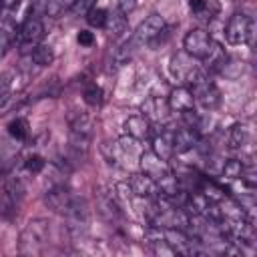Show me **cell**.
Wrapping results in <instances>:
<instances>
[{
	"mask_svg": "<svg viewBox=\"0 0 257 257\" xmlns=\"http://www.w3.org/2000/svg\"><path fill=\"white\" fill-rule=\"evenodd\" d=\"M44 165H46V161L40 157V155H30L26 161H24V169L28 171V173H40L42 169H44Z\"/></svg>",
	"mask_w": 257,
	"mask_h": 257,
	"instance_id": "obj_26",
	"label": "cell"
},
{
	"mask_svg": "<svg viewBox=\"0 0 257 257\" xmlns=\"http://www.w3.org/2000/svg\"><path fill=\"white\" fill-rule=\"evenodd\" d=\"M76 199H78V197H74V195L68 191V187H64V185H52V187L44 193L46 205H48L52 211H56V213H60V215H64V217L72 211Z\"/></svg>",
	"mask_w": 257,
	"mask_h": 257,
	"instance_id": "obj_8",
	"label": "cell"
},
{
	"mask_svg": "<svg viewBox=\"0 0 257 257\" xmlns=\"http://www.w3.org/2000/svg\"><path fill=\"white\" fill-rule=\"evenodd\" d=\"M42 38H44V24H42L40 16L30 12V16H26V20L18 26L14 40L18 44L20 52H30L36 44H40Z\"/></svg>",
	"mask_w": 257,
	"mask_h": 257,
	"instance_id": "obj_4",
	"label": "cell"
},
{
	"mask_svg": "<svg viewBox=\"0 0 257 257\" xmlns=\"http://www.w3.org/2000/svg\"><path fill=\"white\" fill-rule=\"evenodd\" d=\"M8 135L12 139H16V141L28 139V122H26V118H14L8 124Z\"/></svg>",
	"mask_w": 257,
	"mask_h": 257,
	"instance_id": "obj_24",
	"label": "cell"
},
{
	"mask_svg": "<svg viewBox=\"0 0 257 257\" xmlns=\"http://www.w3.org/2000/svg\"><path fill=\"white\" fill-rule=\"evenodd\" d=\"M167 102H169L171 112H179V114L195 108V98H193V92H191L189 86H177V88H173L171 94H169V98H167Z\"/></svg>",
	"mask_w": 257,
	"mask_h": 257,
	"instance_id": "obj_17",
	"label": "cell"
},
{
	"mask_svg": "<svg viewBox=\"0 0 257 257\" xmlns=\"http://www.w3.org/2000/svg\"><path fill=\"white\" fill-rule=\"evenodd\" d=\"M249 143V126L245 122H235L229 128V147L231 149H243Z\"/></svg>",
	"mask_w": 257,
	"mask_h": 257,
	"instance_id": "obj_20",
	"label": "cell"
},
{
	"mask_svg": "<svg viewBox=\"0 0 257 257\" xmlns=\"http://www.w3.org/2000/svg\"><path fill=\"white\" fill-rule=\"evenodd\" d=\"M94 2H96V0H74V2H72V10H74V12H84V14H86V10L94 6Z\"/></svg>",
	"mask_w": 257,
	"mask_h": 257,
	"instance_id": "obj_31",
	"label": "cell"
},
{
	"mask_svg": "<svg viewBox=\"0 0 257 257\" xmlns=\"http://www.w3.org/2000/svg\"><path fill=\"white\" fill-rule=\"evenodd\" d=\"M143 114L153 122V124H165L169 120V114H171V108H169V102L161 96H151L143 102L141 106Z\"/></svg>",
	"mask_w": 257,
	"mask_h": 257,
	"instance_id": "obj_13",
	"label": "cell"
},
{
	"mask_svg": "<svg viewBox=\"0 0 257 257\" xmlns=\"http://www.w3.org/2000/svg\"><path fill=\"white\" fill-rule=\"evenodd\" d=\"M201 62H203L201 68H203L205 72H219V70H223L225 64H227V52H225V48H223L221 44L213 42L209 54H207Z\"/></svg>",
	"mask_w": 257,
	"mask_h": 257,
	"instance_id": "obj_18",
	"label": "cell"
},
{
	"mask_svg": "<svg viewBox=\"0 0 257 257\" xmlns=\"http://www.w3.org/2000/svg\"><path fill=\"white\" fill-rule=\"evenodd\" d=\"M193 60H195V58H191L185 50H183L181 54H175V56L171 58V72H173V76L189 84L199 72H203V68L197 66Z\"/></svg>",
	"mask_w": 257,
	"mask_h": 257,
	"instance_id": "obj_11",
	"label": "cell"
},
{
	"mask_svg": "<svg viewBox=\"0 0 257 257\" xmlns=\"http://www.w3.org/2000/svg\"><path fill=\"white\" fill-rule=\"evenodd\" d=\"M151 143H153V153L157 157H161L163 161H171L173 155H175V149H173V128H167V126H161L153 133L151 137Z\"/></svg>",
	"mask_w": 257,
	"mask_h": 257,
	"instance_id": "obj_14",
	"label": "cell"
},
{
	"mask_svg": "<svg viewBox=\"0 0 257 257\" xmlns=\"http://www.w3.org/2000/svg\"><path fill=\"white\" fill-rule=\"evenodd\" d=\"M139 165H141V171L145 175H149L151 179H155V181H161L163 177H167V175L173 173L169 161H163L153 151H143L141 157H139Z\"/></svg>",
	"mask_w": 257,
	"mask_h": 257,
	"instance_id": "obj_10",
	"label": "cell"
},
{
	"mask_svg": "<svg viewBox=\"0 0 257 257\" xmlns=\"http://www.w3.org/2000/svg\"><path fill=\"white\" fill-rule=\"evenodd\" d=\"M126 187H128L131 195H135V197H139V199H145V201L157 199V197L161 195L159 183H157L155 179H151L149 175H145L143 171L131 175L128 181H126Z\"/></svg>",
	"mask_w": 257,
	"mask_h": 257,
	"instance_id": "obj_9",
	"label": "cell"
},
{
	"mask_svg": "<svg viewBox=\"0 0 257 257\" xmlns=\"http://www.w3.org/2000/svg\"><path fill=\"white\" fill-rule=\"evenodd\" d=\"M48 235H50V223L46 219L28 221L20 233L18 251L22 255H40L48 243Z\"/></svg>",
	"mask_w": 257,
	"mask_h": 257,
	"instance_id": "obj_1",
	"label": "cell"
},
{
	"mask_svg": "<svg viewBox=\"0 0 257 257\" xmlns=\"http://www.w3.org/2000/svg\"><path fill=\"white\" fill-rule=\"evenodd\" d=\"M30 60L36 64V66H48L52 64L54 60V50L46 44H36L32 50H30Z\"/></svg>",
	"mask_w": 257,
	"mask_h": 257,
	"instance_id": "obj_21",
	"label": "cell"
},
{
	"mask_svg": "<svg viewBox=\"0 0 257 257\" xmlns=\"http://www.w3.org/2000/svg\"><path fill=\"white\" fill-rule=\"evenodd\" d=\"M16 24L12 22V18L10 16H6V18H2L0 20V58L4 56V52H6V48L14 42V38H16Z\"/></svg>",
	"mask_w": 257,
	"mask_h": 257,
	"instance_id": "obj_19",
	"label": "cell"
},
{
	"mask_svg": "<svg viewBox=\"0 0 257 257\" xmlns=\"http://www.w3.org/2000/svg\"><path fill=\"white\" fill-rule=\"evenodd\" d=\"M137 6V0H116V10L120 14H128L131 10H135Z\"/></svg>",
	"mask_w": 257,
	"mask_h": 257,
	"instance_id": "obj_30",
	"label": "cell"
},
{
	"mask_svg": "<svg viewBox=\"0 0 257 257\" xmlns=\"http://www.w3.org/2000/svg\"><path fill=\"white\" fill-rule=\"evenodd\" d=\"M86 22H88L90 26H94V28H104V26L108 24V14H106L104 8L92 6V8L86 10Z\"/></svg>",
	"mask_w": 257,
	"mask_h": 257,
	"instance_id": "obj_23",
	"label": "cell"
},
{
	"mask_svg": "<svg viewBox=\"0 0 257 257\" xmlns=\"http://www.w3.org/2000/svg\"><path fill=\"white\" fill-rule=\"evenodd\" d=\"M187 86L191 88L195 102H197L203 110H213V108L219 106V102H221V92H219V88L209 80V76H207L205 70H203L201 74H197Z\"/></svg>",
	"mask_w": 257,
	"mask_h": 257,
	"instance_id": "obj_3",
	"label": "cell"
},
{
	"mask_svg": "<svg viewBox=\"0 0 257 257\" xmlns=\"http://www.w3.org/2000/svg\"><path fill=\"white\" fill-rule=\"evenodd\" d=\"M211 46H213V38L205 28H193L183 38V50L195 60H203L209 54Z\"/></svg>",
	"mask_w": 257,
	"mask_h": 257,
	"instance_id": "obj_7",
	"label": "cell"
},
{
	"mask_svg": "<svg viewBox=\"0 0 257 257\" xmlns=\"http://www.w3.org/2000/svg\"><path fill=\"white\" fill-rule=\"evenodd\" d=\"M167 32V24H165V18L161 14H151L147 16L139 26L137 30L133 32L131 40L133 44L139 48V46H145V44H155L157 40H161V36Z\"/></svg>",
	"mask_w": 257,
	"mask_h": 257,
	"instance_id": "obj_5",
	"label": "cell"
},
{
	"mask_svg": "<svg viewBox=\"0 0 257 257\" xmlns=\"http://www.w3.org/2000/svg\"><path fill=\"white\" fill-rule=\"evenodd\" d=\"M124 131H126V135H128L131 139H135V141H139V143L151 139L153 133H155L153 122H151L145 114H133V116H128V118L124 120Z\"/></svg>",
	"mask_w": 257,
	"mask_h": 257,
	"instance_id": "obj_15",
	"label": "cell"
},
{
	"mask_svg": "<svg viewBox=\"0 0 257 257\" xmlns=\"http://www.w3.org/2000/svg\"><path fill=\"white\" fill-rule=\"evenodd\" d=\"M82 98H84V102L88 106H98L102 102V88L96 86V84H88L84 88V92H82Z\"/></svg>",
	"mask_w": 257,
	"mask_h": 257,
	"instance_id": "obj_25",
	"label": "cell"
},
{
	"mask_svg": "<svg viewBox=\"0 0 257 257\" xmlns=\"http://www.w3.org/2000/svg\"><path fill=\"white\" fill-rule=\"evenodd\" d=\"M201 143V135L185 124H181L179 128H173V149H175V155H181V153H187L191 149H195L197 145Z\"/></svg>",
	"mask_w": 257,
	"mask_h": 257,
	"instance_id": "obj_16",
	"label": "cell"
},
{
	"mask_svg": "<svg viewBox=\"0 0 257 257\" xmlns=\"http://www.w3.org/2000/svg\"><path fill=\"white\" fill-rule=\"evenodd\" d=\"M96 211L108 223H116V221L122 219V209L118 205V199H116V195H112L108 191H98V195H96Z\"/></svg>",
	"mask_w": 257,
	"mask_h": 257,
	"instance_id": "obj_12",
	"label": "cell"
},
{
	"mask_svg": "<svg viewBox=\"0 0 257 257\" xmlns=\"http://www.w3.org/2000/svg\"><path fill=\"white\" fill-rule=\"evenodd\" d=\"M76 42H78L80 46H92V44H94V34L88 32V30H80V32L76 34Z\"/></svg>",
	"mask_w": 257,
	"mask_h": 257,
	"instance_id": "obj_28",
	"label": "cell"
},
{
	"mask_svg": "<svg viewBox=\"0 0 257 257\" xmlns=\"http://www.w3.org/2000/svg\"><path fill=\"white\" fill-rule=\"evenodd\" d=\"M255 22L249 14L245 12H235L225 26V38L229 44H247L253 38Z\"/></svg>",
	"mask_w": 257,
	"mask_h": 257,
	"instance_id": "obj_6",
	"label": "cell"
},
{
	"mask_svg": "<svg viewBox=\"0 0 257 257\" xmlns=\"http://www.w3.org/2000/svg\"><path fill=\"white\" fill-rule=\"evenodd\" d=\"M12 90V72H2L0 74V100L6 98Z\"/></svg>",
	"mask_w": 257,
	"mask_h": 257,
	"instance_id": "obj_27",
	"label": "cell"
},
{
	"mask_svg": "<svg viewBox=\"0 0 257 257\" xmlns=\"http://www.w3.org/2000/svg\"><path fill=\"white\" fill-rule=\"evenodd\" d=\"M18 4H20V0H2V2H0V10L10 12V10H14Z\"/></svg>",
	"mask_w": 257,
	"mask_h": 257,
	"instance_id": "obj_32",
	"label": "cell"
},
{
	"mask_svg": "<svg viewBox=\"0 0 257 257\" xmlns=\"http://www.w3.org/2000/svg\"><path fill=\"white\" fill-rule=\"evenodd\" d=\"M92 139V118L84 112H76L68 118V143L76 155H84L88 151Z\"/></svg>",
	"mask_w": 257,
	"mask_h": 257,
	"instance_id": "obj_2",
	"label": "cell"
},
{
	"mask_svg": "<svg viewBox=\"0 0 257 257\" xmlns=\"http://www.w3.org/2000/svg\"><path fill=\"white\" fill-rule=\"evenodd\" d=\"M221 173H223V177H227V179H231V181H237V179L243 177L245 165H243V161H239V159H229V161L223 163Z\"/></svg>",
	"mask_w": 257,
	"mask_h": 257,
	"instance_id": "obj_22",
	"label": "cell"
},
{
	"mask_svg": "<svg viewBox=\"0 0 257 257\" xmlns=\"http://www.w3.org/2000/svg\"><path fill=\"white\" fill-rule=\"evenodd\" d=\"M189 8H191L195 14L203 16V14H205V10L209 8V2H207V0H189Z\"/></svg>",
	"mask_w": 257,
	"mask_h": 257,
	"instance_id": "obj_29",
	"label": "cell"
}]
</instances>
